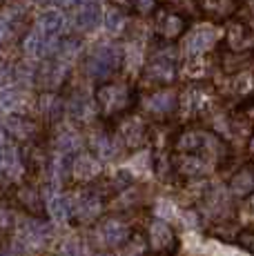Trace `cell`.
<instances>
[{"instance_id":"1","label":"cell","mask_w":254,"mask_h":256,"mask_svg":"<svg viewBox=\"0 0 254 256\" xmlns=\"http://www.w3.org/2000/svg\"><path fill=\"white\" fill-rule=\"evenodd\" d=\"M136 102H138V92L127 80H105L96 87V105L105 120L127 116Z\"/></svg>"},{"instance_id":"2","label":"cell","mask_w":254,"mask_h":256,"mask_svg":"<svg viewBox=\"0 0 254 256\" xmlns=\"http://www.w3.org/2000/svg\"><path fill=\"white\" fill-rule=\"evenodd\" d=\"M123 62H125V47L116 45V42H98V45H94L85 54L82 72L92 80L105 82L110 80V76H114L123 67Z\"/></svg>"},{"instance_id":"3","label":"cell","mask_w":254,"mask_h":256,"mask_svg":"<svg viewBox=\"0 0 254 256\" xmlns=\"http://www.w3.org/2000/svg\"><path fill=\"white\" fill-rule=\"evenodd\" d=\"M178 76V56L170 42H163L152 54L143 70V80L154 87H170Z\"/></svg>"},{"instance_id":"4","label":"cell","mask_w":254,"mask_h":256,"mask_svg":"<svg viewBox=\"0 0 254 256\" xmlns=\"http://www.w3.org/2000/svg\"><path fill=\"white\" fill-rule=\"evenodd\" d=\"M188 16L174 12L170 7H158L156 9V18H154V32L156 36L163 42H174L176 38H180L188 32Z\"/></svg>"},{"instance_id":"5","label":"cell","mask_w":254,"mask_h":256,"mask_svg":"<svg viewBox=\"0 0 254 256\" xmlns=\"http://www.w3.org/2000/svg\"><path fill=\"white\" fill-rule=\"evenodd\" d=\"M143 110L156 120H165L178 110V94L172 87H156L143 98Z\"/></svg>"},{"instance_id":"6","label":"cell","mask_w":254,"mask_h":256,"mask_svg":"<svg viewBox=\"0 0 254 256\" xmlns=\"http://www.w3.org/2000/svg\"><path fill=\"white\" fill-rule=\"evenodd\" d=\"M116 136H118L120 145H123L125 150H138V147H143L145 140L150 138V127H148V122L143 120V116L127 114L120 118Z\"/></svg>"},{"instance_id":"7","label":"cell","mask_w":254,"mask_h":256,"mask_svg":"<svg viewBox=\"0 0 254 256\" xmlns=\"http://www.w3.org/2000/svg\"><path fill=\"white\" fill-rule=\"evenodd\" d=\"M148 240H150V250H154L156 254L163 256H172L178 252V236L174 232V228L170 223L160 218H154L148 228Z\"/></svg>"},{"instance_id":"8","label":"cell","mask_w":254,"mask_h":256,"mask_svg":"<svg viewBox=\"0 0 254 256\" xmlns=\"http://www.w3.org/2000/svg\"><path fill=\"white\" fill-rule=\"evenodd\" d=\"M67 74H70L67 60H62V58H58V56L47 58L36 70V85L42 87L45 92H56L58 87L67 80Z\"/></svg>"},{"instance_id":"9","label":"cell","mask_w":254,"mask_h":256,"mask_svg":"<svg viewBox=\"0 0 254 256\" xmlns=\"http://www.w3.org/2000/svg\"><path fill=\"white\" fill-rule=\"evenodd\" d=\"M98 245L100 248H120L127 238L132 236V230L125 218L120 216H107L98 223Z\"/></svg>"},{"instance_id":"10","label":"cell","mask_w":254,"mask_h":256,"mask_svg":"<svg viewBox=\"0 0 254 256\" xmlns=\"http://www.w3.org/2000/svg\"><path fill=\"white\" fill-rule=\"evenodd\" d=\"M100 210H102L100 194L94 190H85L72 200V216L76 218V223H92V220H96L100 216Z\"/></svg>"},{"instance_id":"11","label":"cell","mask_w":254,"mask_h":256,"mask_svg":"<svg viewBox=\"0 0 254 256\" xmlns=\"http://www.w3.org/2000/svg\"><path fill=\"white\" fill-rule=\"evenodd\" d=\"M87 147L98 160H114L118 156L120 140L107 130H94L87 138Z\"/></svg>"},{"instance_id":"12","label":"cell","mask_w":254,"mask_h":256,"mask_svg":"<svg viewBox=\"0 0 254 256\" xmlns=\"http://www.w3.org/2000/svg\"><path fill=\"white\" fill-rule=\"evenodd\" d=\"M210 102H212V92H210L208 85H203V82H192V85L178 96V105L192 116L208 112Z\"/></svg>"},{"instance_id":"13","label":"cell","mask_w":254,"mask_h":256,"mask_svg":"<svg viewBox=\"0 0 254 256\" xmlns=\"http://www.w3.org/2000/svg\"><path fill=\"white\" fill-rule=\"evenodd\" d=\"M226 49L228 52H254V29L248 22H232L228 24V32H226Z\"/></svg>"},{"instance_id":"14","label":"cell","mask_w":254,"mask_h":256,"mask_svg":"<svg viewBox=\"0 0 254 256\" xmlns=\"http://www.w3.org/2000/svg\"><path fill=\"white\" fill-rule=\"evenodd\" d=\"M214 45H216V29L210 27V24H201V27L192 29L190 36L185 38L183 47L188 56H203L205 52H210Z\"/></svg>"},{"instance_id":"15","label":"cell","mask_w":254,"mask_h":256,"mask_svg":"<svg viewBox=\"0 0 254 256\" xmlns=\"http://www.w3.org/2000/svg\"><path fill=\"white\" fill-rule=\"evenodd\" d=\"M228 192L232 198H250L254 194V163H246L236 172H232L228 180Z\"/></svg>"},{"instance_id":"16","label":"cell","mask_w":254,"mask_h":256,"mask_svg":"<svg viewBox=\"0 0 254 256\" xmlns=\"http://www.w3.org/2000/svg\"><path fill=\"white\" fill-rule=\"evenodd\" d=\"M174 172L183 178H203L210 170V160L201 154H176L174 156Z\"/></svg>"},{"instance_id":"17","label":"cell","mask_w":254,"mask_h":256,"mask_svg":"<svg viewBox=\"0 0 254 256\" xmlns=\"http://www.w3.org/2000/svg\"><path fill=\"white\" fill-rule=\"evenodd\" d=\"M2 125H4V130H7V134H12L16 140H25V142L34 140V136H36V132H38L36 122L25 114H9L4 118Z\"/></svg>"},{"instance_id":"18","label":"cell","mask_w":254,"mask_h":256,"mask_svg":"<svg viewBox=\"0 0 254 256\" xmlns=\"http://www.w3.org/2000/svg\"><path fill=\"white\" fill-rule=\"evenodd\" d=\"M38 112L45 120L56 122L62 118V114H67V100H62L56 92H42L38 98Z\"/></svg>"},{"instance_id":"19","label":"cell","mask_w":254,"mask_h":256,"mask_svg":"<svg viewBox=\"0 0 254 256\" xmlns=\"http://www.w3.org/2000/svg\"><path fill=\"white\" fill-rule=\"evenodd\" d=\"M16 205L22 212L32 214V216H42V210H45L40 192H38L34 185H20L18 187L16 190Z\"/></svg>"},{"instance_id":"20","label":"cell","mask_w":254,"mask_h":256,"mask_svg":"<svg viewBox=\"0 0 254 256\" xmlns=\"http://www.w3.org/2000/svg\"><path fill=\"white\" fill-rule=\"evenodd\" d=\"M36 29L47 38H58L62 32H65V16L58 9H47L38 16Z\"/></svg>"},{"instance_id":"21","label":"cell","mask_w":254,"mask_h":256,"mask_svg":"<svg viewBox=\"0 0 254 256\" xmlns=\"http://www.w3.org/2000/svg\"><path fill=\"white\" fill-rule=\"evenodd\" d=\"M100 174V163L94 154H78L72 158V176L76 180H92Z\"/></svg>"},{"instance_id":"22","label":"cell","mask_w":254,"mask_h":256,"mask_svg":"<svg viewBox=\"0 0 254 256\" xmlns=\"http://www.w3.org/2000/svg\"><path fill=\"white\" fill-rule=\"evenodd\" d=\"M254 65V52H243V54H236V52H223L221 54V67L223 72L228 74H243L248 72L250 67Z\"/></svg>"},{"instance_id":"23","label":"cell","mask_w":254,"mask_h":256,"mask_svg":"<svg viewBox=\"0 0 254 256\" xmlns=\"http://www.w3.org/2000/svg\"><path fill=\"white\" fill-rule=\"evenodd\" d=\"M236 7H238V0H203V4H201L205 16L216 22L228 20L230 16H234Z\"/></svg>"},{"instance_id":"24","label":"cell","mask_w":254,"mask_h":256,"mask_svg":"<svg viewBox=\"0 0 254 256\" xmlns=\"http://www.w3.org/2000/svg\"><path fill=\"white\" fill-rule=\"evenodd\" d=\"M102 22V9L100 4H85V7L78 9L76 14V27L80 32H94L96 27H100Z\"/></svg>"},{"instance_id":"25","label":"cell","mask_w":254,"mask_h":256,"mask_svg":"<svg viewBox=\"0 0 254 256\" xmlns=\"http://www.w3.org/2000/svg\"><path fill=\"white\" fill-rule=\"evenodd\" d=\"M127 24H130V20H127V14L123 7H110L105 14H102V27H105L107 34H112V36H116V34H123L127 29Z\"/></svg>"},{"instance_id":"26","label":"cell","mask_w":254,"mask_h":256,"mask_svg":"<svg viewBox=\"0 0 254 256\" xmlns=\"http://www.w3.org/2000/svg\"><path fill=\"white\" fill-rule=\"evenodd\" d=\"M150 252V240H148V234H132L130 238L120 245V252L118 256H148Z\"/></svg>"},{"instance_id":"27","label":"cell","mask_w":254,"mask_h":256,"mask_svg":"<svg viewBox=\"0 0 254 256\" xmlns=\"http://www.w3.org/2000/svg\"><path fill=\"white\" fill-rule=\"evenodd\" d=\"M54 145H56V150L60 152L62 156H72V154H76V152L82 147V138L76 134L74 130H62L60 134L56 136Z\"/></svg>"},{"instance_id":"28","label":"cell","mask_w":254,"mask_h":256,"mask_svg":"<svg viewBox=\"0 0 254 256\" xmlns=\"http://www.w3.org/2000/svg\"><path fill=\"white\" fill-rule=\"evenodd\" d=\"M50 216L54 220H67L72 218V198L70 196H52L50 200Z\"/></svg>"},{"instance_id":"29","label":"cell","mask_w":254,"mask_h":256,"mask_svg":"<svg viewBox=\"0 0 254 256\" xmlns=\"http://www.w3.org/2000/svg\"><path fill=\"white\" fill-rule=\"evenodd\" d=\"M67 114H70V118H74V120H85L90 116V100L82 94H74L67 100Z\"/></svg>"},{"instance_id":"30","label":"cell","mask_w":254,"mask_h":256,"mask_svg":"<svg viewBox=\"0 0 254 256\" xmlns=\"http://www.w3.org/2000/svg\"><path fill=\"white\" fill-rule=\"evenodd\" d=\"M163 4L174 9V12L183 14V16H192V14H196L201 9L203 0H163Z\"/></svg>"},{"instance_id":"31","label":"cell","mask_w":254,"mask_h":256,"mask_svg":"<svg viewBox=\"0 0 254 256\" xmlns=\"http://www.w3.org/2000/svg\"><path fill=\"white\" fill-rule=\"evenodd\" d=\"M134 185V178H132V174L130 172H118V174L112 178V183H110V187H112V192L114 194H120V192H125V190H130V187Z\"/></svg>"},{"instance_id":"32","label":"cell","mask_w":254,"mask_h":256,"mask_svg":"<svg viewBox=\"0 0 254 256\" xmlns=\"http://www.w3.org/2000/svg\"><path fill=\"white\" fill-rule=\"evenodd\" d=\"M22 98H25V94H22V92H18V90H7V92L0 94V105H2L4 110H14L16 105L25 102Z\"/></svg>"},{"instance_id":"33","label":"cell","mask_w":254,"mask_h":256,"mask_svg":"<svg viewBox=\"0 0 254 256\" xmlns=\"http://www.w3.org/2000/svg\"><path fill=\"white\" fill-rule=\"evenodd\" d=\"M58 256H85V248H82V243L78 238H70L60 245Z\"/></svg>"},{"instance_id":"34","label":"cell","mask_w":254,"mask_h":256,"mask_svg":"<svg viewBox=\"0 0 254 256\" xmlns=\"http://www.w3.org/2000/svg\"><path fill=\"white\" fill-rule=\"evenodd\" d=\"M236 245L243 250V252H248V254L254 256V230H250V228L241 230L238 236H236Z\"/></svg>"},{"instance_id":"35","label":"cell","mask_w":254,"mask_h":256,"mask_svg":"<svg viewBox=\"0 0 254 256\" xmlns=\"http://www.w3.org/2000/svg\"><path fill=\"white\" fill-rule=\"evenodd\" d=\"M156 2H158V0H130L132 7H134L138 14H143V16L145 14H150V12H154Z\"/></svg>"},{"instance_id":"36","label":"cell","mask_w":254,"mask_h":256,"mask_svg":"<svg viewBox=\"0 0 254 256\" xmlns=\"http://www.w3.org/2000/svg\"><path fill=\"white\" fill-rule=\"evenodd\" d=\"M12 78H14V67H2L0 65V87L7 85Z\"/></svg>"},{"instance_id":"37","label":"cell","mask_w":254,"mask_h":256,"mask_svg":"<svg viewBox=\"0 0 254 256\" xmlns=\"http://www.w3.org/2000/svg\"><path fill=\"white\" fill-rule=\"evenodd\" d=\"M56 7H74L76 4V0H52Z\"/></svg>"},{"instance_id":"38","label":"cell","mask_w":254,"mask_h":256,"mask_svg":"<svg viewBox=\"0 0 254 256\" xmlns=\"http://www.w3.org/2000/svg\"><path fill=\"white\" fill-rule=\"evenodd\" d=\"M7 27H9L7 22H2V20H0V45H2V42H4V38H7Z\"/></svg>"},{"instance_id":"39","label":"cell","mask_w":254,"mask_h":256,"mask_svg":"<svg viewBox=\"0 0 254 256\" xmlns=\"http://www.w3.org/2000/svg\"><path fill=\"white\" fill-rule=\"evenodd\" d=\"M78 7H85V4H100V0H76Z\"/></svg>"},{"instance_id":"40","label":"cell","mask_w":254,"mask_h":256,"mask_svg":"<svg viewBox=\"0 0 254 256\" xmlns=\"http://www.w3.org/2000/svg\"><path fill=\"white\" fill-rule=\"evenodd\" d=\"M248 150H250V156L254 158V134L250 136V142H248Z\"/></svg>"},{"instance_id":"41","label":"cell","mask_w":254,"mask_h":256,"mask_svg":"<svg viewBox=\"0 0 254 256\" xmlns=\"http://www.w3.org/2000/svg\"><path fill=\"white\" fill-rule=\"evenodd\" d=\"M0 256H9V254H4V252H0Z\"/></svg>"},{"instance_id":"42","label":"cell","mask_w":254,"mask_h":256,"mask_svg":"<svg viewBox=\"0 0 254 256\" xmlns=\"http://www.w3.org/2000/svg\"><path fill=\"white\" fill-rule=\"evenodd\" d=\"M156 256H163V254H156Z\"/></svg>"}]
</instances>
